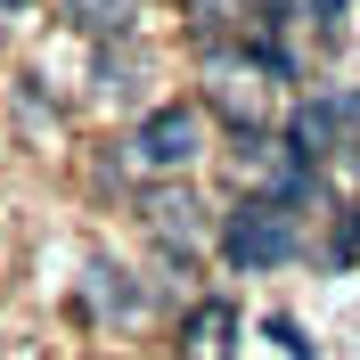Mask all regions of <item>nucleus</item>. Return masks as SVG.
Instances as JSON below:
<instances>
[{
  "instance_id": "obj_1",
  "label": "nucleus",
  "mask_w": 360,
  "mask_h": 360,
  "mask_svg": "<svg viewBox=\"0 0 360 360\" xmlns=\"http://www.w3.org/2000/svg\"><path fill=\"white\" fill-rule=\"evenodd\" d=\"M287 49L278 41H205L197 58V82L205 115H221L229 139H246V131H270V115H278V90H287Z\"/></svg>"
},
{
  "instance_id": "obj_2",
  "label": "nucleus",
  "mask_w": 360,
  "mask_h": 360,
  "mask_svg": "<svg viewBox=\"0 0 360 360\" xmlns=\"http://www.w3.org/2000/svg\"><path fill=\"white\" fill-rule=\"evenodd\" d=\"M197 156H205V107H197V98H164V107H148L131 123V139H123V164L148 172V180H180Z\"/></svg>"
},
{
  "instance_id": "obj_3",
  "label": "nucleus",
  "mask_w": 360,
  "mask_h": 360,
  "mask_svg": "<svg viewBox=\"0 0 360 360\" xmlns=\"http://www.w3.org/2000/svg\"><path fill=\"white\" fill-rule=\"evenodd\" d=\"M213 246H221L238 270H278V262L295 254V213H287L278 197H246V205H229V213H221Z\"/></svg>"
},
{
  "instance_id": "obj_4",
  "label": "nucleus",
  "mask_w": 360,
  "mask_h": 360,
  "mask_svg": "<svg viewBox=\"0 0 360 360\" xmlns=\"http://www.w3.org/2000/svg\"><path fill=\"white\" fill-rule=\"evenodd\" d=\"M139 221H148V238H156L164 254H188L213 238V221H205V205H197V188H180V180H156L148 197H139Z\"/></svg>"
},
{
  "instance_id": "obj_5",
  "label": "nucleus",
  "mask_w": 360,
  "mask_h": 360,
  "mask_svg": "<svg viewBox=\"0 0 360 360\" xmlns=\"http://www.w3.org/2000/svg\"><path fill=\"white\" fill-rule=\"evenodd\" d=\"M352 123H360V107H352V98H344V90H319V98H303V107L287 115V156L319 172V164L344 148V131H352Z\"/></svg>"
},
{
  "instance_id": "obj_6",
  "label": "nucleus",
  "mask_w": 360,
  "mask_h": 360,
  "mask_svg": "<svg viewBox=\"0 0 360 360\" xmlns=\"http://www.w3.org/2000/svg\"><path fill=\"white\" fill-rule=\"evenodd\" d=\"M180 360H238V311H229L221 295L188 303V319H180Z\"/></svg>"
},
{
  "instance_id": "obj_7",
  "label": "nucleus",
  "mask_w": 360,
  "mask_h": 360,
  "mask_svg": "<svg viewBox=\"0 0 360 360\" xmlns=\"http://www.w3.org/2000/svg\"><path fill=\"white\" fill-rule=\"evenodd\" d=\"M82 311L98 319V328H131V319L148 311V295H139V278H131V270H115V262H90Z\"/></svg>"
},
{
  "instance_id": "obj_8",
  "label": "nucleus",
  "mask_w": 360,
  "mask_h": 360,
  "mask_svg": "<svg viewBox=\"0 0 360 360\" xmlns=\"http://www.w3.org/2000/svg\"><path fill=\"white\" fill-rule=\"evenodd\" d=\"M58 17L74 25V33H90V41H131L139 17H148V0H58Z\"/></svg>"
},
{
  "instance_id": "obj_9",
  "label": "nucleus",
  "mask_w": 360,
  "mask_h": 360,
  "mask_svg": "<svg viewBox=\"0 0 360 360\" xmlns=\"http://www.w3.org/2000/svg\"><path fill=\"white\" fill-rule=\"evenodd\" d=\"M180 8H188L205 33H221V25H246V17H254V0H180Z\"/></svg>"
},
{
  "instance_id": "obj_10",
  "label": "nucleus",
  "mask_w": 360,
  "mask_h": 360,
  "mask_svg": "<svg viewBox=\"0 0 360 360\" xmlns=\"http://www.w3.org/2000/svg\"><path fill=\"white\" fill-rule=\"evenodd\" d=\"M270 336L287 344V360H319V352H311V344H303V328H295V319H270Z\"/></svg>"
},
{
  "instance_id": "obj_11",
  "label": "nucleus",
  "mask_w": 360,
  "mask_h": 360,
  "mask_svg": "<svg viewBox=\"0 0 360 360\" xmlns=\"http://www.w3.org/2000/svg\"><path fill=\"white\" fill-rule=\"evenodd\" d=\"M303 17H311V25H336V17H344V0H303Z\"/></svg>"
},
{
  "instance_id": "obj_12",
  "label": "nucleus",
  "mask_w": 360,
  "mask_h": 360,
  "mask_svg": "<svg viewBox=\"0 0 360 360\" xmlns=\"http://www.w3.org/2000/svg\"><path fill=\"white\" fill-rule=\"evenodd\" d=\"M8 8H33V0H0V17H8Z\"/></svg>"
}]
</instances>
